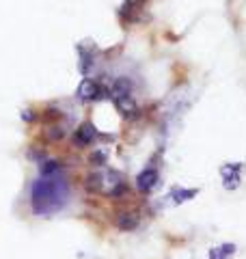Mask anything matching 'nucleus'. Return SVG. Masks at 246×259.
Masks as SVG:
<instances>
[{
  "label": "nucleus",
  "instance_id": "f8f14e48",
  "mask_svg": "<svg viewBox=\"0 0 246 259\" xmlns=\"http://www.w3.org/2000/svg\"><path fill=\"white\" fill-rule=\"evenodd\" d=\"M63 171V164L59 160H41L39 162V175L41 177H50V175H56V173H61Z\"/></svg>",
  "mask_w": 246,
  "mask_h": 259
},
{
  "label": "nucleus",
  "instance_id": "20e7f679",
  "mask_svg": "<svg viewBox=\"0 0 246 259\" xmlns=\"http://www.w3.org/2000/svg\"><path fill=\"white\" fill-rule=\"evenodd\" d=\"M97 136H100L97 127L91 121H85V123H80L76 127V132H73V145H76V147H89V145L95 143Z\"/></svg>",
  "mask_w": 246,
  "mask_h": 259
},
{
  "label": "nucleus",
  "instance_id": "ddd939ff",
  "mask_svg": "<svg viewBox=\"0 0 246 259\" xmlns=\"http://www.w3.org/2000/svg\"><path fill=\"white\" fill-rule=\"evenodd\" d=\"M89 162H91L93 166H104L106 162H108V151L106 149H95L91 153V158H89Z\"/></svg>",
  "mask_w": 246,
  "mask_h": 259
},
{
  "label": "nucleus",
  "instance_id": "7ed1b4c3",
  "mask_svg": "<svg viewBox=\"0 0 246 259\" xmlns=\"http://www.w3.org/2000/svg\"><path fill=\"white\" fill-rule=\"evenodd\" d=\"M106 93L108 91L93 78H82V82L76 89V97L82 102H95V100H100V97H104Z\"/></svg>",
  "mask_w": 246,
  "mask_h": 259
},
{
  "label": "nucleus",
  "instance_id": "39448f33",
  "mask_svg": "<svg viewBox=\"0 0 246 259\" xmlns=\"http://www.w3.org/2000/svg\"><path fill=\"white\" fill-rule=\"evenodd\" d=\"M158 184H160V171L155 166H147L136 175V188L141 192H145V194H149L151 190H155V186Z\"/></svg>",
  "mask_w": 246,
  "mask_h": 259
},
{
  "label": "nucleus",
  "instance_id": "9d476101",
  "mask_svg": "<svg viewBox=\"0 0 246 259\" xmlns=\"http://www.w3.org/2000/svg\"><path fill=\"white\" fill-rule=\"evenodd\" d=\"M78 54H80V71L85 76H89V71L95 65V54L91 50H87L85 46H78Z\"/></svg>",
  "mask_w": 246,
  "mask_h": 259
},
{
  "label": "nucleus",
  "instance_id": "6e6552de",
  "mask_svg": "<svg viewBox=\"0 0 246 259\" xmlns=\"http://www.w3.org/2000/svg\"><path fill=\"white\" fill-rule=\"evenodd\" d=\"M138 223H141V218H138L136 212H121L117 216V221H114V225H117V229L121 231H134Z\"/></svg>",
  "mask_w": 246,
  "mask_h": 259
},
{
  "label": "nucleus",
  "instance_id": "2eb2a0df",
  "mask_svg": "<svg viewBox=\"0 0 246 259\" xmlns=\"http://www.w3.org/2000/svg\"><path fill=\"white\" fill-rule=\"evenodd\" d=\"M22 119L24 121H35V112H32V110H24L22 112Z\"/></svg>",
  "mask_w": 246,
  "mask_h": 259
},
{
  "label": "nucleus",
  "instance_id": "423d86ee",
  "mask_svg": "<svg viewBox=\"0 0 246 259\" xmlns=\"http://www.w3.org/2000/svg\"><path fill=\"white\" fill-rule=\"evenodd\" d=\"M112 100H114V106H117V110L121 115L134 117L138 112V104L134 100V95H117V97H112Z\"/></svg>",
  "mask_w": 246,
  "mask_h": 259
},
{
  "label": "nucleus",
  "instance_id": "4468645a",
  "mask_svg": "<svg viewBox=\"0 0 246 259\" xmlns=\"http://www.w3.org/2000/svg\"><path fill=\"white\" fill-rule=\"evenodd\" d=\"M65 134H67V130H65V125H52L46 130V136L50 141H63Z\"/></svg>",
  "mask_w": 246,
  "mask_h": 259
},
{
  "label": "nucleus",
  "instance_id": "0eeeda50",
  "mask_svg": "<svg viewBox=\"0 0 246 259\" xmlns=\"http://www.w3.org/2000/svg\"><path fill=\"white\" fill-rule=\"evenodd\" d=\"M196 194H199V188H182V186H173L167 199L173 201V205H179V203H186V201L194 199Z\"/></svg>",
  "mask_w": 246,
  "mask_h": 259
},
{
  "label": "nucleus",
  "instance_id": "1a4fd4ad",
  "mask_svg": "<svg viewBox=\"0 0 246 259\" xmlns=\"http://www.w3.org/2000/svg\"><path fill=\"white\" fill-rule=\"evenodd\" d=\"M235 250H237L235 244H231V242H225V244L212 246L208 259H231V257L235 255Z\"/></svg>",
  "mask_w": 246,
  "mask_h": 259
},
{
  "label": "nucleus",
  "instance_id": "9b49d317",
  "mask_svg": "<svg viewBox=\"0 0 246 259\" xmlns=\"http://www.w3.org/2000/svg\"><path fill=\"white\" fill-rule=\"evenodd\" d=\"M110 97H117V95H132V82L130 78L121 76V78H114L112 80V89H110Z\"/></svg>",
  "mask_w": 246,
  "mask_h": 259
},
{
  "label": "nucleus",
  "instance_id": "f03ea898",
  "mask_svg": "<svg viewBox=\"0 0 246 259\" xmlns=\"http://www.w3.org/2000/svg\"><path fill=\"white\" fill-rule=\"evenodd\" d=\"M242 162H227V164L220 166V177H223V186L225 190H237L242 184Z\"/></svg>",
  "mask_w": 246,
  "mask_h": 259
},
{
  "label": "nucleus",
  "instance_id": "f257e3e1",
  "mask_svg": "<svg viewBox=\"0 0 246 259\" xmlns=\"http://www.w3.org/2000/svg\"><path fill=\"white\" fill-rule=\"evenodd\" d=\"M71 188L69 180L61 173L50 177H39L30 186V207L37 216H54L69 203Z\"/></svg>",
  "mask_w": 246,
  "mask_h": 259
}]
</instances>
